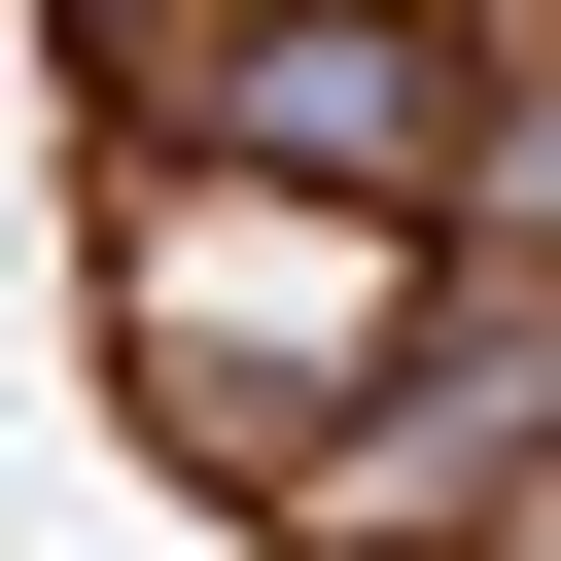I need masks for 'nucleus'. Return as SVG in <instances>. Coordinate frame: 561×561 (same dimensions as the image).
<instances>
[{
    "label": "nucleus",
    "instance_id": "obj_1",
    "mask_svg": "<svg viewBox=\"0 0 561 561\" xmlns=\"http://www.w3.org/2000/svg\"><path fill=\"white\" fill-rule=\"evenodd\" d=\"M70 245H105V386H140V456H175L210 526H280V491L386 421L421 280H456V245L280 210V175H175V140H70Z\"/></svg>",
    "mask_w": 561,
    "mask_h": 561
}]
</instances>
